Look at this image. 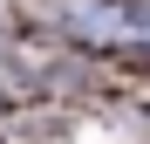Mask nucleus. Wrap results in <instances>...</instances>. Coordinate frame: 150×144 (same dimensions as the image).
I'll list each match as a JSON object with an SVG mask.
<instances>
[{
	"instance_id": "nucleus-1",
	"label": "nucleus",
	"mask_w": 150,
	"mask_h": 144,
	"mask_svg": "<svg viewBox=\"0 0 150 144\" xmlns=\"http://www.w3.org/2000/svg\"><path fill=\"white\" fill-rule=\"evenodd\" d=\"M62 14H68L75 34L109 41V48H123V41H150V7H130V0H68Z\"/></svg>"
}]
</instances>
